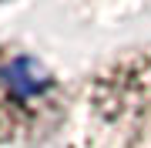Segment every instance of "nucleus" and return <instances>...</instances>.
I'll return each instance as SVG.
<instances>
[{
	"instance_id": "nucleus-1",
	"label": "nucleus",
	"mask_w": 151,
	"mask_h": 148,
	"mask_svg": "<svg viewBox=\"0 0 151 148\" xmlns=\"http://www.w3.org/2000/svg\"><path fill=\"white\" fill-rule=\"evenodd\" d=\"M60 111V81L47 64L0 47V142H20Z\"/></svg>"
}]
</instances>
